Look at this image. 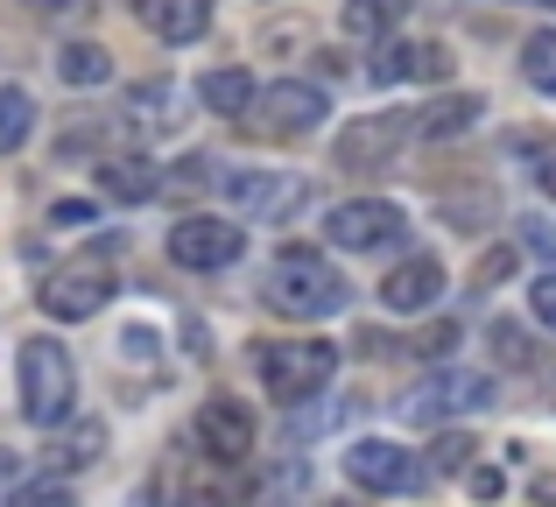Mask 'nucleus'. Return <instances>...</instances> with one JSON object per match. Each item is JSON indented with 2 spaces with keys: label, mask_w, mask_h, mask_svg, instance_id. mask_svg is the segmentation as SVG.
I'll return each instance as SVG.
<instances>
[{
  "label": "nucleus",
  "mask_w": 556,
  "mask_h": 507,
  "mask_svg": "<svg viewBox=\"0 0 556 507\" xmlns=\"http://www.w3.org/2000/svg\"><path fill=\"white\" fill-rule=\"evenodd\" d=\"M521 78L543 99H556V28H535V36L521 42Z\"/></svg>",
  "instance_id": "23"
},
{
  "label": "nucleus",
  "mask_w": 556,
  "mask_h": 507,
  "mask_svg": "<svg viewBox=\"0 0 556 507\" xmlns=\"http://www.w3.org/2000/svg\"><path fill=\"white\" fill-rule=\"evenodd\" d=\"M36 22H56V28H71V22H85L92 14V0H22Z\"/></svg>",
  "instance_id": "30"
},
{
  "label": "nucleus",
  "mask_w": 556,
  "mask_h": 507,
  "mask_svg": "<svg viewBox=\"0 0 556 507\" xmlns=\"http://www.w3.org/2000/svg\"><path fill=\"white\" fill-rule=\"evenodd\" d=\"M543 8H556V0H543Z\"/></svg>",
  "instance_id": "41"
},
{
  "label": "nucleus",
  "mask_w": 556,
  "mask_h": 507,
  "mask_svg": "<svg viewBox=\"0 0 556 507\" xmlns=\"http://www.w3.org/2000/svg\"><path fill=\"white\" fill-rule=\"evenodd\" d=\"M345 480L359 494H422L430 472H422V458L402 438H359V444H345Z\"/></svg>",
  "instance_id": "5"
},
{
  "label": "nucleus",
  "mask_w": 556,
  "mask_h": 507,
  "mask_svg": "<svg viewBox=\"0 0 556 507\" xmlns=\"http://www.w3.org/2000/svg\"><path fill=\"white\" fill-rule=\"evenodd\" d=\"M247 254V226L240 219H212V212H190V219L169 226V261L190 275H218Z\"/></svg>",
  "instance_id": "7"
},
{
  "label": "nucleus",
  "mask_w": 556,
  "mask_h": 507,
  "mask_svg": "<svg viewBox=\"0 0 556 507\" xmlns=\"http://www.w3.org/2000/svg\"><path fill=\"white\" fill-rule=\"evenodd\" d=\"M198 444L218 466H247V458H254V409L232 402V395H212L198 409Z\"/></svg>",
  "instance_id": "12"
},
{
  "label": "nucleus",
  "mask_w": 556,
  "mask_h": 507,
  "mask_svg": "<svg viewBox=\"0 0 556 507\" xmlns=\"http://www.w3.org/2000/svg\"><path fill=\"white\" fill-rule=\"evenodd\" d=\"M254 92H261V85L247 78L240 64H226V71H204V85H198V99H204L212 113H226V121H247V106H254Z\"/></svg>",
  "instance_id": "19"
},
{
  "label": "nucleus",
  "mask_w": 556,
  "mask_h": 507,
  "mask_svg": "<svg viewBox=\"0 0 556 507\" xmlns=\"http://www.w3.org/2000/svg\"><path fill=\"white\" fill-rule=\"evenodd\" d=\"M416 135L408 127V113H359V121H345L339 127V141H331V163L345 169V177H380V169L402 155V141Z\"/></svg>",
  "instance_id": "6"
},
{
  "label": "nucleus",
  "mask_w": 556,
  "mask_h": 507,
  "mask_svg": "<svg viewBox=\"0 0 556 507\" xmlns=\"http://www.w3.org/2000/svg\"><path fill=\"white\" fill-rule=\"evenodd\" d=\"M479 113H486V99H479V92H444V99H430L422 113H408V127L430 135V141H451V135H472Z\"/></svg>",
  "instance_id": "17"
},
{
  "label": "nucleus",
  "mask_w": 556,
  "mask_h": 507,
  "mask_svg": "<svg viewBox=\"0 0 556 507\" xmlns=\"http://www.w3.org/2000/svg\"><path fill=\"white\" fill-rule=\"evenodd\" d=\"M177 507H232V500H226V494H218V486H190V494H184Z\"/></svg>",
  "instance_id": "36"
},
{
  "label": "nucleus",
  "mask_w": 556,
  "mask_h": 507,
  "mask_svg": "<svg viewBox=\"0 0 556 507\" xmlns=\"http://www.w3.org/2000/svg\"><path fill=\"white\" fill-rule=\"evenodd\" d=\"M14 472H22V466H14V452H0V500H8L14 486H22V480H14Z\"/></svg>",
  "instance_id": "37"
},
{
  "label": "nucleus",
  "mask_w": 556,
  "mask_h": 507,
  "mask_svg": "<svg viewBox=\"0 0 556 507\" xmlns=\"http://www.w3.org/2000/svg\"><path fill=\"white\" fill-rule=\"evenodd\" d=\"M529 310H535V325L556 331V268H543V275L529 282Z\"/></svg>",
  "instance_id": "32"
},
{
  "label": "nucleus",
  "mask_w": 556,
  "mask_h": 507,
  "mask_svg": "<svg viewBox=\"0 0 556 507\" xmlns=\"http://www.w3.org/2000/svg\"><path fill=\"white\" fill-rule=\"evenodd\" d=\"M92 219H99V212L85 205V198H56V205H50V226H92Z\"/></svg>",
  "instance_id": "34"
},
{
  "label": "nucleus",
  "mask_w": 556,
  "mask_h": 507,
  "mask_svg": "<svg viewBox=\"0 0 556 507\" xmlns=\"http://www.w3.org/2000/svg\"><path fill=\"white\" fill-rule=\"evenodd\" d=\"M8 507H78V494H71V480L42 472V480H22V486H14Z\"/></svg>",
  "instance_id": "25"
},
{
  "label": "nucleus",
  "mask_w": 556,
  "mask_h": 507,
  "mask_svg": "<svg viewBox=\"0 0 556 507\" xmlns=\"http://www.w3.org/2000/svg\"><path fill=\"white\" fill-rule=\"evenodd\" d=\"M331 373H339V345L331 339H275L268 353H261V388H268L282 409L325 395Z\"/></svg>",
  "instance_id": "3"
},
{
  "label": "nucleus",
  "mask_w": 556,
  "mask_h": 507,
  "mask_svg": "<svg viewBox=\"0 0 556 507\" xmlns=\"http://www.w3.org/2000/svg\"><path fill=\"white\" fill-rule=\"evenodd\" d=\"M56 78L78 85V92H92V85L113 78V56L99 50V42H64V50H56Z\"/></svg>",
  "instance_id": "20"
},
{
  "label": "nucleus",
  "mask_w": 556,
  "mask_h": 507,
  "mask_svg": "<svg viewBox=\"0 0 556 507\" xmlns=\"http://www.w3.org/2000/svg\"><path fill=\"white\" fill-rule=\"evenodd\" d=\"M535 500H543V507H556V472H543V480H535Z\"/></svg>",
  "instance_id": "39"
},
{
  "label": "nucleus",
  "mask_w": 556,
  "mask_h": 507,
  "mask_svg": "<svg viewBox=\"0 0 556 507\" xmlns=\"http://www.w3.org/2000/svg\"><path fill=\"white\" fill-rule=\"evenodd\" d=\"M169 106H177V85H169V78H149V85H135V99H127V121H135L141 135H155V127L177 121Z\"/></svg>",
  "instance_id": "22"
},
{
  "label": "nucleus",
  "mask_w": 556,
  "mask_h": 507,
  "mask_svg": "<svg viewBox=\"0 0 556 507\" xmlns=\"http://www.w3.org/2000/svg\"><path fill=\"white\" fill-rule=\"evenodd\" d=\"M99 458H106V423H99V416H85V423H56V430H50V466H56V480H64V472L99 466Z\"/></svg>",
  "instance_id": "16"
},
{
  "label": "nucleus",
  "mask_w": 556,
  "mask_h": 507,
  "mask_svg": "<svg viewBox=\"0 0 556 507\" xmlns=\"http://www.w3.org/2000/svg\"><path fill=\"white\" fill-rule=\"evenodd\" d=\"M331 507H353V500H331Z\"/></svg>",
  "instance_id": "40"
},
{
  "label": "nucleus",
  "mask_w": 556,
  "mask_h": 507,
  "mask_svg": "<svg viewBox=\"0 0 556 507\" xmlns=\"http://www.w3.org/2000/svg\"><path fill=\"white\" fill-rule=\"evenodd\" d=\"M493 402V381L486 373H465V367H437L430 381H416L402 395V423L408 430H444L451 416H465V409H486Z\"/></svg>",
  "instance_id": "4"
},
{
  "label": "nucleus",
  "mask_w": 556,
  "mask_h": 507,
  "mask_svg": "<svg viewBox=\"0 0 556 507\" xmlns=\"http://www.w3.org/2000/svg\"><path fill=\"white\" fill-rule=\"evenodd\" d=\"M380 303H388L394 317H416V310H430V303H444V261L437 254H402L388 268V282H380Z\"/></svg>",
  "instance_id": "13"
},
{
  "label": "nucleus",
  "mask_w": 556,
  "mask_h": 507,
  "mask_svg": "<svg viewBox=\"0 0 556 507\" xmlns=\"http://www.w3.org/2000/svg\"><path fill=\"white\" fill-rule=\"evenodd\" d=\"M14 373H22V416H28V423H36V430L71 423V402H78V367H71L64 339H22Z\"/></svg>",
  "instance_id": "2"
},
{
  "label": "nucleus",
  "mask_w": 556,
  "mask_h": 507,
  "mask_svg": "<svg viewBox=\"0 0 556 507\" xmlns=\"http://www.w3.org/2000/svg\"><path fill=\"white\" fill-rule=\"evenodd\" d=\"M521 240H529L535 254H549V268H556V226H543V219H529V233H521Z\"/></svg>",
  "instance_id": "35"
},
{
  "label": "nucleus",
  "mask_w": 556,
  "mask_h": 507,
  "mask_svg": "<svg viewBox=\"0 0 556 507\" xmlns=\"http://www.w3.org/2000/svg\"><path fill=\"white\" fill-rule=\"evenodd\" d=\"M472 452H479V444L465 438V430H437V444H430V466H437V472H465V466H472Z\"/></svg>",
  "instance_id": "26"
},
{
  "label": "nucleus",
  "mask_w": 556,
  "mask_h": 507,
  "mask_svg": "<svg viewBox=\"0 0 556 507\" xmlns=\"http://www.w3.org/2000/svg\"><path fill=\"white\" fill-rule=\"evenodd\" d=\"M408 78L444 85L451 78V50H444V42H416V50H408Z\"/></svg>",
  "instance_id": "28"
},
{
  "label": "nucleus",
  "mask_w": 556,
  "mask_h": 507,
  "mask_svg": "<svg viewBox=\"0 0 556 507\" xmlns=\"http://www.w3.org/2000/svg\"><path fill=\"white\" fill-rule=\"evenodd\" d=\"M92 177H99V198H113V205H149L163 191V169L149 155H99Z\"/></svg>",
  "instance_id": "15"
},
{
  "label": "nucleus",
  "mask_w": 556,
  "mask_h": 507,
  "mask_svg": "<svg viewBox=\"0 0 556 507\" xmlns=\"http://www.w3.org/2000/svg\"><path fill=\"white\" fill-rule=\"evenodd\" d=\"M36 303L56 325H85V317H99L113 303V275L99 268V261H71V268H50L36 282Z\"/></svg>",
  "instance_id": "9"
},
{
  "label": "nucleus",
  "mask_w": 556,
  "mask_h": 507,
  "mask_svg": "<svg viewBox=\"0 0 556 507\" xmlns=\"http://www.w3.org/2000/svg\"><path fill=\"white\" fill-rule=\"evenodd\" d=\"M135 22L149 28L155 42L184 50V42H198L204 28H212V0H135Z\"/></svg>",
  "instance_id": "14"
},
{
  "label": "nucleus",
  "mask_w": 556,
  "mask_h": 507,
  "mask_svg": "<svg viewBox=\"0 0 556 507\" xmlns=\"http://www.w3.org/2000/svg\"><path fill=\"white\" fill-rule=\"evenodd\" d=\"M465 486H472V500H501L507 494V480L493 466H465Z\"/></svg>",
  "instance_id": "33"
},
{
  "label": "nucleus",
  "mask_w": 556,
  "mask_h": 507,
  "mask_svg": "<svg viewBox=\"0 0 556 507\" xmlns=\"http://www.w3.org/2000/svg\"><path fill=\"white\" fill-rule=\"evenodd\" d=\"M408 8H416V0H345L339 28H345V36H359V42H388L394 28L408 22Z\"/></svg>",
  "instance_id": "18"
},
{
  "label": "nucleus",
  "mask_w": 556,
  "mask_h": 507,
  "mask_svg": "<svg viewBox=\"0 0 556 507\" xmlns=\"http://www.w3.org/2000/svg\"><path fill=\"white\" fill-rule=\"evenodd\" d=\"M486 345H493L501 367H535V339H529V325H515V317H501V325L486 331Z\"/></svg>",
  "instance_id": "24"
},
{
  "label": "nucleus",
  "mask_w": 556,
  "mask_h": 507,
  "mask_svg": "<svg viewBox=\"0 0 556 507\" xmlns=\"http://www.w3.org/2000/svg\"><path fill=\"white\" fill-rule=\"evenodd\" d=\"M507 275H515V248H486L479 268H472V289H501Z\"/></svg>",
  "instance_id": "31"
},
{
  "label": "nucleus",
  "mask_w": 556,
  "mask_h": 507,
  "mask_svg": "<svg viewBox=\"0 0 556 507\" xmlns=\"http://www.w3.org/2000/svg\"><path fill=\"white\" fill-rule=\"evenodd\" d=\"M254 127L261 135H275V141H296V135H311L317 121L331 113V99H325V85H311V78H275V85H261L254 92Z\"/></svg>",
  "instance_id": "8"
},
{
  "label": "nucleus",
  "mask_w": 556,
  "mask_h": 507,
  "mask_svg": "<svg viewBox=\"0 0 556 507\" xmlns=\"http://www.w3.org/2000/svg\"><path fill=\"white\" fill-rule=\"evenodd\" d=\"M535 183H543V198H549V205H556V155H549L543 169H535Z\"/></svg>",
  "instance_id": "38"
},
{
  "label": "nucleus",
  "mask_w": 556,
  "mask_h": 507,
  "mask_svg": "<svg viewBox=\"0 0 556 507\" xmlns=\"http://www.w3.org/2000/svg\"><path fill=\"white\" fill-rule=\"evenodd\" d=\"M28 135H36V99L22 85H0V155L28 149Z\"/></svg>",
  "instance_id": "21"
},
{
  "label": "nucleus",
  "mask_w": 556,
  "mask_h": 507,
  "mask_svg": "<svg viewBox=\"0 0 556 507\" xmlns=\"http://www.w3.org/2000/svg\"><path fill=\"white\" fill-rule=\"evenodd\" d=\"M261 296H268L275 317H296V325H311V317H331V310L345 303V275L331 268L317 248H275Z\"/></svg>",
  "instance_id": "1"
},
{
  "label": "nucleus",
  "mask_w": 556,
  "mask_h": 507,
  "mask_svg": "<svg viewBox=\"0 0 556 507\" xmlns=\"http://www.w3.org/2000/svg\"><path fill=\"white\" fill-rule=\"evenodd\" d=\"M218 198H226L240 219H289V212L311 198V183L296 169H226L218 177Z\"/></svg>",
  "instance_id": "10"
},
{
  "label": "nucleus",
  "mask_w": 556,
  "mask_h": 507,
  "mask_svg": "<svg viewBox=\"0 0 556 507\" xmlns=\"http://www.w3.org/2000/svg\"><path fill=\"white\" fill-rule=\"evenodd\" d=\"M408 345H416L422 359H451V353H458V325H451V317H444V325H422Z\"/></svg>",
  "instance_id": "29"
},
{
  "label": "nucleus",
  "mask_w": 556,
  "mask_h": 507,
  "mask_svg": "<svg viewBox=\"0 0 556 507\" xmlns=\"http://www.w3.org/2000/svg\"><path fill=\"white\" fill-rule=\"evenodd\" d=\"M402 205H388V198H345V205H331V219H325V233H331V248H345V254H374V248H388V240H402Z\"/></svg>",
  "instance_id": "11"
},
{
  "label": "nucleus",
  "mask_w": 556,
  "mask_h": 507,
  "mask_svg": "<svg viewBox=\"0 0 556 507\" xmlns=\"http://www.w3.org/2000/svg\"><path fill=\"white\" fill-rule=\"evenodd\" d=\"M408 50H416V42H394V36H388V42L374 50L367 78H374V85H402V78H408Z\"/></svg>",
  "instance_id": "27"
}]
</instances>
